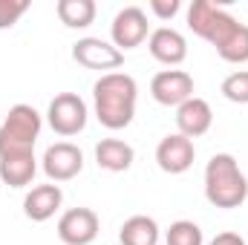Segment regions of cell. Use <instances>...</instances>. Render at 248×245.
<instances>
[{
  "mask_svg": "<svg viewBox=\"0 0 248 245\" xmlns=\"http://www.w3.org/2000/svg\"><path fill=\"white\" fill-rule=\"evenodd\" d=\"M187 26L193 35L208 41L217 55L228 63L248 61V26L228 15L214 0H193L187 9Z\"/></svg>",
  "mask_w": 248,
  "mask_h": 245,
  "instance_id": "cell-1",
  "label": "cell"
},
{
  "mask_svg": "<svg viewBox=\"0 0 248 245\" xmlns=\"http://www.w3.org/2000/svg\"><path fill=\"white\" fill-rule=\"evenodd\" d=\"M208 245H246V240L240 234H234V231H222V234H217Z\"/></svg>",
  "mask_w": 248,
  "mask_h": 245,
  "instance_id": "cell-23",
  "label": "cell"
},
{
  "mask_svg": "<svg viewBox=\"0 0 248 245\" xmlns=\"http://www.w3.org/2000/svg\"><path fill=\"white\" fill-rule=\"evenodd\" d=\"M133 159H136L133 147H130L127 141H122V138H101V141L95 144V162H98L101 170L124 173V170H130Z\"/></svg>",
  "mask_w": 248,
  "mask_h": 245,
  "instance_id": "cell-16",
  "label": "cell"
},
{
  "mask_svg": "<svg viewBox=\"0 0 248 245\" xmlns=\"http://www.w3.org/2000/svg\"><path fill=\"white\" fill-rule=\"evenodd\" d=\"M147 49L150 55L165 66H179L187 58V41L182 32L170 29V26H159L156 32H150L147 38Z\"/></svg>",
  "mask_w": 248,
  "mask_h": 245,
  "instance_id": "cell-12",
  "label": "cell"
},
{
  "mask_svg": "<svg viewBox=\"0 0 248 245\" xmlns=\"http://www.w3.org/2000/svg\"><path fill=\"white\" fill-rule=\"evenodd\" d=\"M29 9V0H0V29H12Z\"/></svg>",
  "mask_w": 248,
  "mask_h": 245,
  "instance_id": "cell-21",
  "label": "cell"
},
{
  "mask_svg": "<svg viewBox=\"0 0 248 245\" xmlns=\"http://www.w3.org/2000/svg\"><path fill=\"white\" fill-rule=\"evenodd\" d=\"M55 12H58L63 26H69V29H87L95 20L98 9H95L93 0H58Z\"/></svg>",
  "mask_w": 248,
  "mask_h": 245,
  "instance_id": "cell-18",
  "label": "cell"
},
{
  "mask_svg": "<svg viewBox=\"0 0 248 245\" xmlns=\"http://www.w3.org/2000/svg\"><path fill=\"white\" fill-rule=\"evenodd\" d=\"M179 9H182L179 0H150V12H153L159 20H170Z\"/></svg>",
  "mask_w": 248,
  "mask_h": 245,
  "instance_id": "cell-22",
  "label": "cell"
},
{
  "mask_svg": "<svg viewBox=\"0 0 248 245\" xmlns=\"http://www.w3.org/2000/svg\"><path fill=\"white\" fill-rule=\"evenodd\" d=\"M222 95H225L231 104H248V69L231 72V75L222 81Z\"/></svg>",
  "mask_w": 248,
  "mask_h": 245,
  "instance_id": "cell-20",
  "label": "cell"
},
{
  "mask_svg": "<svg viewBox=\"0 0 248 245\" xmlns=\"http://www.w3.org/2000/svg\"><path fill=\"white\" fill-rule=\"evenodd\" d=\"M61 202H63V193L55 182L35 184V187L26 193V199H23V214H26L32 222H46V219H52V216L58 214Z\"/></svg>",
  "mask_w": 248,
  "mask_h": 245,
  "instance_id": "cell-14",
  "label": "cell"
},
{
  "mask_svg": "<svg viewBox=\"0 0 248 245\" xmlns=\"http://www.w3.org/2000/svg\"><path fill=\"white\" fill-rule=\"evenodd\" d=\"M98 216L90 208H69L58 219V237L63 245H90L98 237Z\"/></svg>",
  "mask_w": 248,
  "mask_h": 245,
  "instance_id": "cell-10",
  "label": "cell"
},
{
  "mask_svg": "<svg viewBox=\"0 0 248 245\" xmlns=\"http://www.w3.org/2000/svg\"><path fill=\"white\" fill-rule=\"evenodd\" d=\"M147 32H150V23H147L144 9H139V6H124L122 12L113 17V23H110L113 46L122 49V52L141 46L147 41Z\"/></svg>",
  "mask_w": 248,
  "mask_h": 245,
  "instance_id": "cell-7",
  "label": "cell"
},
{
  "mask_svg": "<svg viewBox=\"0 0 248 245\" xmlns=\"http://www.w3.org/2000/svg\"><path fill=\"white\" fill-rule=\"evenodd\" d=\"M87 104L75 92H58L46 110V122L58 136H78L87 127Z\"/></svg>",
  "mask_w": 248,
  "mask_h": 245,
  "instance_id": "cell-5",
  "label": "cell"
},
{
  "mask_svg": "<svg viewBox=\"0 0 248 245\" xmlns=\"http://www.w3.org/2000/svg\"><path fill=\"white\" fill-rule=\"evenodd\" d=\"M41 127H44V119L32 104H15L0 124V156L35 150Z\"/></svg>",
  "mask_w": 248,
  "mask_h": 245,
  "instance_id": "cell-4",
  "label": "cell"
},
{
  "mask_svg": "<svg viewBox=\"0 0 248 245\" xmlns=\"http://www.w3.org/2000/svg\"><path fill=\"white\" fill-rule=\"evenodd\" d=\"M119 240H122V245H159V225L153 216L136 214L122 225Z\"/></svg>",
  "mask_w": 248,
  "mask_h": 245,
  "instance_id": "cell-17",
  "label": "cell"
},
{
  "mask_svg": "<svg viewBox=\"0 0 248 245\" xmlns=\"http://www.w3.org/2000/svg\"><path fill=\"white\" fill-rule=\"evenodd\" d=\"M165 243L168 245H202L205 240H202V228H199L196 222L179 219V222H173V225L168 228Z\"/></svg>",
  "mask_w": 248,
  "mask_h": 245,
  "instance_id": "cell-19",
  "label": "cell"
},
{
  "mask_svg": "<svg viewBox=\"0 0 248 245\" xmlns=\"http://www.w3.org/2000/svg\"><path fill=\"white\" fill-rule=\"evenodd\" d=\"M72 61L81 63L84 69H98V72H110L119 69L124 63V52L113 46V41H101V38H81L72 44Z\"/></svg>",
  "mask_w": 248,
  "mask_h": 245,
  "instance_id": "cell-6",
  "label": "cell"
},
{
  "mask_svg": "<svg viewBox=\"0 0 248 245\" xmlns=\"http://www.w3.org/2000/svg\"><path fill=\"white\" fill-rule=\"evenodd\" d=\"M35 173H38L35 150L0 156V179L9 184V187H26V184H32Z\"/></svg>",
  "mask_w": 248,
  "mask_h": 245,
  "instance_id": "cell-15",
  "label": "cell"
},
{
  "mask_svg": "<svg viewBox=\"0 0 248 245\" xmlns=\"http://www.w3.org/2000/svg\"><path fill=\"white\" fill-rule=\"evenodd\" d=\"M136 98H139V84L133 75L127 72L101 75L93 87L95 119L107 130H124L136 116Z\"/></svg>",
  "mask_w": 248,
  "mask_h": 245,
  "instance_id": "cell-2",
  "label": "cell"
},
{
  "mask_svg": "<svg viewBox=\"0 0 248 245\" xmlns=\"http://www.w3.org/2000/svg\"><path fill=\"white\" fill-rule=\"evenodd\" d=\"M84 170V153L69 144V141H55L44 153V173L52 182H69Z\"/></svg>",
  "mask_w": 248,
  "mask_h": 245,
  "instance_id": "cell-9",
  "label": "cell"
},
{
  "mask_svg": "<svg viewBox=\"0 0 248 245\" xmlns=\"http://www.w3.org/2000/svg\"><path fill=\"white\" fill-rule=\"evenodd\" d=\"M193 159H196V147H193V141H190L187 136H182V133L165 136V138L159 141V147H156V162H159V168H162L165 173H170V176L185 173L187 168L193 165Z\"/></svg>",
  "mask_w": 248,
  "mask_h": 245,
  "instance_id": "cell-11",
  "label": "cell"
},
{
  "mask_svg": "<svg viewBox=\"0 0 248 245\" xmlns=\"http://www.w3.org/2000/svg\"><path fill=\"white\" fill-rule=\"evenodd\" d=\"M211 124H214V110H211V104L205 98L193 95V98H187L182 107H176V127L190 141L205 136L211 130Z\"/></svg>",
  "mask_w": 248,
  "mask_h": 245,
  "instance_id": "cell-13",
  "label": "cell"
},
{
  "mask_svg": "<svg viewBox=\"0 0 248 245\" xmlns=\"http://www.w3.org/2000/svg\"><path fill=\"white\" fill-rule=\"evenodd\" d=\"M150 95L162 107H182L187 98H193V78L185 69H162L150 81Z\"/></svg>",
  "mask_w": 248,
  "mask_h": 245,
  "instance_id": "cell-8",
  "label": "cell"
},
{
  "mask_svg": "<svg viewBox=\"0 0 248 245\" xmlns=\"http://www.w3.org/2000/svg\"><path fill=\"white\" fill-rule=\"evenodd\" d=\"M205 199L214 208H240L248 199V179L231 153L211 156L205 168Z\"/></svg>",
  "mask_w": 248,
  "mask_h": 245,
  "instance_id": "cell-3",
  "label": "cell"
}]
</instances>
